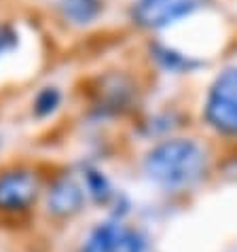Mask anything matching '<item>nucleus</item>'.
I'll return each mask as SVG.
<instances>
[{
    "mask_svg": "<svg viewBox=\"0 0 237 252\" xmlns=\"http://www.w3.org/2000/svg\"><path fill=\"white\" fill-rule=\"evenodd\" d=\"M206 121L220 134L237 136V68L225 70L210 87Z\"/></svg>",
    "mask_w": 237,
    "mask_h": 252,
    "instance_id": "obj_3",
    "label": "nucleus"
},
{
    "mask_svg": "<svg viewBox=\"0 0 237 252\" xmlns=\"http://www.w3.org/2000/svg\"><path fill=\"white\" fill-rule=\"evenodd\" d=\"M157 60L167 68V70H189L193 66H197V62H189L184 55L176 53L174 49H163V47H157Z\"/></svg>",
    "mask_w": 237,
    "mask_h": 252,
    "instance_id": "obj_10",
    "label": "nucleus"
},
{
    "mask_svg": "<svg viewBox=\"0 0 237 252\" xmlns=\"http://www.w3.org/2000/svg\"><path fill=\"white\" fill-rule=\"evenodd\" d=\"M142 170L163 191H186L206 178L207 153L197 140L170 138L146 153Z\"/></svg>",
    "mask_w": 237,
    "mask_h": 252,
    "instance_id": "obj_1",
    "label": "nucleus"
},
{
    "mask_svg": "<svg viewBox=\"0 0 237 252\" xmlns=\"http://www.w3.org/2000/svg\"><path fill=\"white\" fill-rule=\"evenodd\" d=\"M79 252H150V237L125 219L110 216L87 231Z\"/></svg>",
    "mask_w": 237,
    "mask_h": 252,
    "instance_id": "obj_2",
    "label": "nucleus"
},
{
    "mask_svg": "<svg viewBox=\"0 0 237 252\" xmlns=\"http://www.w3.org/2000/svg\"><path fill=\"white\" fill-rule=\"evenodd\" d=\"M81 183H83V187H85L87 199H91L93 204L108 206L110 201L117 197V193H115L113 185H110V180L104 176V172L95 170V167H85V170H83Z\"/></svg>",
    "mask_w": 237,
    "mask_h": 252,
    "instance_id": "obj_7",
    "label": "nucleus"
},
{
    "mask_svg": "<svg viewBox=\"0 0 237 252\" xmlns=\"http://www.w3.org/2000/svg\"><path fill=\"white\" fill-rule=\"evenodd\" d=\"M58 106H59V92L55 87H45L43 92L36 95V100H34V113L38 117L51 115Z\"/></svg>",
    "mask_w": 237,
    "mask_h": 252,
    "instance_id": "obj_9",
    "label": "nucleus"
},
{
    "mask_svg": "<svg viewBox=\"0 0 237 252\" xmlns=\"http://www.w3.org/2000/svg\"><path fill=\"white\" fill-rule=\"evenodd\" d=\"M87 204V193L81 180L61 176L47 191V212L53 219H72Z\"/></svg>",
    "mask_w": 237,
    "mask_h": 252,
    "instance_id": "obj_5",
    "label": "nucleus"
},
{
    "mask_svg": "<svg viewBox=\"0 0 237 252\" xmlns=\"http://www.w3.org/2000/svg\"><path fill=\"white\" fill-rule=\"evenodd\" d=\"M40 197V180L34 170L13 167L0 172V212H28Z\"/></svg>",
    "mask_w": 237,
    "mask_h": 252,
    "instance_id": "obj_4",
    "label": "nucleus"
},
{
    "mask_svg": "<svg viewBox=\"0 0 237 252\" xmlns=\"http://www.w3.org/2000/svg\"><path fill=\"white\" fill-rule=\"evenodd\" d=\"M197 0H142L134 9V19L144 28H163L197 9Z\"/></svg>",
    "mask_w": 237,
    "mask_h": 252,
    "instance_id": "obj_6",
    "label": "nucleus"
},
{
    "mask_svg": "<svg viewBox=\"0 0 237 252\" xmlns=\"http://www.w3.org/2000/svg\"><path fill=\"white\" fill-rule=\"evenodd\" d=\"M59 11L68 22L83 26L100 15L102 2L100 0H59Z\"/></svg>",
    "mask_w": 237,
    "mask_h": 252,
    "instance_id": "obj_8",
    "label": "nucleus"
},
{
    "mask_svg": "<svg viewBox=\"0 0 237 252\" xmlns=\"http://www.w3.org/2000/svg\"><path fill=\"white\" fill-rule=\"evenodd\" d=\"M13 43H15V36L6 30V28H0V51H4V49H9Z\"/></svg>",
    "mask_w": 237,
    "mask_h": 252,
    "instance_id": "obj_11",
    "label": "nucleus"
}]
</instances>
